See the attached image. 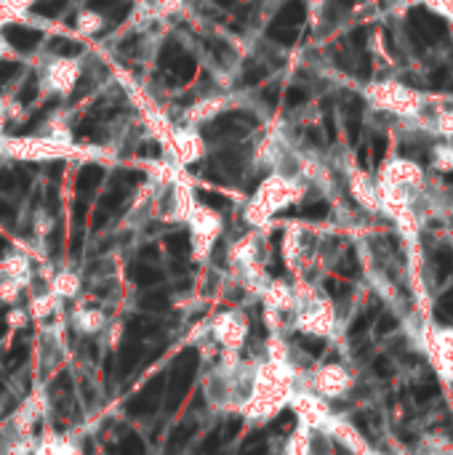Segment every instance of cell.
I'll list each match as a JSON object with an SVG mask.
<instances>
[{
    "label": "cell",
    "instance_id": "25",
    "mask_svg": "<svg viewBox=\"0 0 453 455\" xmlns=\"http://www.w3.org/2000/svg\"><path fill=\"white\" fill-rule=\"evenodd\" d=\"M293 423H296V416L291 410H283L280 416L272 421V432H288Z\"/></svg>",
    "mask_w": 453,
    "mask_h": 455
},
{
    "label": "cell",
    "instance_id": "21",
    "mask_svg": "<svg viewBox=\"0 0 453 455\" xmlns=\"http://www.w3.org/2000/svg\"><path fill=\"white\" fill-rule=\"evenodd\" d=\"M120 453L123 455H145V442L139 434H125L123 442H120Z\"/></svg>",
    "mask_w": 453,
    "mask_h": 455
},
{
    "label": "cell",
    "instance_id": "32",
    "mask_svg": "<svg viewBox=\"0 0 453 455\" xmlns=\"http://www.w3.org/2000/svg\"><path fill=\"white\" fill-rule=\"evenodd\" d=\"M17 72H19V64H14V61H0V85H3L6 80L14 78Z\"/></svg>",
    "mask_w": 453,
    "mask_h": 455
},
{
    "label": "cell",
    "instance_id": "11",
    "mask_svg": "<svg viewBox=\"0 0 453 455\" xmlns=\"http://www.w3.org/2000/svg\"><path fill=\"white\" fill-rule=\"evenodd\" d=\"M195 423L192 421H185V423H179L176 429H173V434L168 439V445H165V455H179L182 453V447H185L187 442H189V436L195 434Z\"/></svg>",
    "mask_w": 453,
    "mask_h": 455
},
{
    "label": "cell",
    "instance_id": "9",
    "mask_svg": "<svg viewBox=\"0 0 453 455\" xmlns=\"http://www.w3.org/2000/svg\"><path fill=\"white\" fill-rule=\"evenodd\" d=\"M3 38H6V43H11L14 48H19V51H32L41 43L43 35L38 30H32V27H24V24H8L3 30Z\"/></svg>",
    "mask_w": 453,
    "mask_h": 455
},
{
    "label": "cell",
    "instance_id": "17",
    "mask_svg": "<svg viewBox=\"0 0 453 455\" xmlns=\"http://www.w3.org/2000/svg\"><path fill=\"white\" fill-rule=\"evenodd\" d=\"M139 306L147 312H165L168 309V293L163 290H147L145 296L139 298Z\"/></svg>",
    "mask_w": 453,
    "mask_h": 455
},
{
    "label": "cell",
    "instance_id": "4",
    "mask_svg": "<svg viewBox=\"0 0 453 455\" xmlns=\"http://www.w3.org/2000/svg\"><path fill=\"white\" fill-rule=\"evenodd\" d=\"M195 368H198V355H195L192 349H187L185 355L171 365L168 394H165V408H168V410H176V408L182 405V399L187 396L192 381H195Z\"/></svg>",
    "mask_w": 453,
    "mask_h": 455
},
{
    "label": "cell",
    "instance_id": "5",
    "mask_svg": "<svg viewBox=\"0 0 453 455\" xmlns=\"http://www.w3.org/2000/svg\"><path fill=\"white\" fill-rule=\"evenodd\" d=\"M253 123V115L248 112H229L216 118L206 128V139L208 141H224V139H240L248 134V125Z\"/></svg>",
    "mask_w": 453,
    "mask_h": 455
},
{
    "label": "cell",
    "instance_id": "29",
    "mask_svg": "<svg viewBox=\"0 0 453 455\" xmlns=\"http://www.w3.org/2000/svg\"><path fill=\"white\" fill-rule=\"evenodd\" d=\"M264 75H267V70L264 67H248L246 72H243V85H256L259 80H264Z\"/></svg>",
    "mask_w": 453,
    "mask_h": 455
},
{
    "label": "cell",
    "instance_id": "38",
    "mask_svg": "<svg viewBox=\"0 0 453 455\" xmlns=\"http://www.w3.org/2000/svg\"><path fill=\"white\" fill-rule=\"evenodd\" d=\"M299 101H304V91H299V88H293V91H291V94H288V104H291V107H296Z\"/></svg>",
    "mask_w": 453,
    "mask_h": 455
},
{
    "label": "cell",
    "instance_id": "30",
    "mask_svg": "<svg viewBox=\"0 0 453 455\" xmlns=\"http://www.w3.org/2000/svg\"><path fill=\"white\" fill-rule=\"evenodd\" d=\"M35 94H38V80L30 78L27 80V85L19 91V101H24V104H30V101L35 99Z\"/></svg>",
    "mask_w": 453,
    "mask_h": 455
},
{
    "label": "cell",
    "instance_id": "13",
    "mask_svg": "<svg viewBox=\"0 0 453 455\" xmlns=\"http://www.w3.org/2000/svg\"><path fill=\"white\" fill-rule=\"evenodd\" d=\"M102 178H104V171L99 165H85L81 171V176H78V192H81V198L91 195V192L102 184Z\"/></svg>",
    "mask_w": 453,
    "mask_h": 455
},
{
    "label": "cell",
    "instance_id": "40",
    "mask_svg": "<svg viewBox=\"0 0 453 455\" xmlns=\"http://www.w3.org/2000/svg\"><path fill=\"white\" fill-rule=\"evenodd\" d=\"M6 251H8V242H6V240L0 237V258L6 256Z\"/></svg>",
    "mask_w": 453,
    "mask_h": 455
},
{
    "label": "cell",
    "instance_id": "3",
    "mask_svg": "<svg viewBox=\"0 0 453 455\" xmlns=\"http://www.w3.org/2000/svg\"><path fill=\"white\" fill-rule=\"evenodd\" d=\"M379 181L408 189V192H424L427 189V173L419 162L408 158H387L379 168Z\"/></svg>",
    "mask_w": 453,
    "mask_h": 455
},
{
    "label": "cell",
    "instance_id": "42",
    "mask_svg": "<svg viewBox=\"0 0 453 455\" xmlns=\"http://www.w3.org/2000/svg\"><path fill=\"white\" fill-rule=\"evenodd\" d=\"M0 88H3V85H0Z\"/></svg>",
    "mask_w": 453,
    "mask_h": 455
},
{
    "label": "cell",
    "instance_id": "34",
    "mask_svg": "<svg viewBox=\"0 0 453 455\" xmlns=\"http://www.w3.org/2000/svg\"><path fill=\"white\" fill-rule=\"evenodd\" d=\"M59 245H62V226H56L51 235V256H59Z\"/></svg>",
    "mask_w": 453,
    "mask_h": 455
},
{
    "label": "cell",
    "instance_id": "31",
    "mask_svg": "<svg viewBox=\"0 0 453 455\" xmlns=\"http://www.w3.org/2000/svg\"><path fill=\"white\" fill-rule=\"evenodd\" d=\"M238 432H240V418H229L226 426H224V432H222V445L229 442V439H235Z\"/></svg>",
    "mask_w": 453,
    "mask_h": 455
},
{
    "label": "cell",
    "instance_id": "6",
    "mask_svg": "<svg viewBox=\"0 0 453 455\" xmlns=\"http://www.w3.org/2000/svg\"><path fill=\"white\" fill-rule=\"evenodd\" d=\"M163 386H165V376L152 378L145 389L128 402V416H152V413L160 408Z\"/></svg>",
    "mask_w": 453,
    "mask_h": 455
},
{
    "label": "cell",
    "instance_id": "39",
    "mask_svg": "<svg viewBox=\"0 0 453 455\" xmlns=\"http://www.w3.org/2000/svg\"><path fill=\"white\" fill-rule=\"evenodd\" d=\"M142 258H145V261H155V258H158V248H155V245L142 248Z\"/></svg>",
    "mask_w": 453,
    "mask_h": 455
},
{
    "label": "cell",
    "instance_id": "18",
    "mask_svg": "<svg viewBox=\"0 0 453 455\" xmlns=\"http://www.w3.org/2000/svg\"><path fill=\"white\" fill-rule=\"evenodd\" d=\"M165 245H168L173 258H185L189 253V235L187 232H173V235L165 237Z\"/></svg>",
    "mask_w": 453,
    "mask_h": 455
},
{
    "label": "cell",
    "instance_id": "7",
    "mask_svg": "<svg viewBox=\"0 0 453 455\" xmlns=\"http://www.w3.org/2000/svg\"><path fill=\"white\" fill-rule=\"evenodd\" d=\"M350 187H352V195L355 200L363 205V208H368V211H381V200H379V189H376V184L371 181V176L366 173V171H360V168H355L350 173Z\"/></svg>",
    "mask_w": 453,
    "mask_h": 455
},
{
    "label": "cell",
    "instance_id": "22",
    "mask_svg": "<svg viewBox=\"0 0 453 455\" xmlns=\"http://www.w3.org/2000/svg\"><path fill=\"white\" fill-rule=\"evenodd\" d=\"M51 48L56 51V54H62V56H78L83 48L81 43H75V40H64V38H56L51 43Z\"/></svg>",
    "mask_w": 453,
    "mask_h": 455
},
{
    "label": "cell",
    "instance_id": "15",
    "mask_svg": "<svg viewBox=\"0 0 453 455\" xmlns=\"http://www.w3.org/2000/svg\"><path fill=\"white\" fill-rule=\"evenodd\" d=\"M432 171H437V173H451L453 171L451 144H437V147H432Z\"/></svg>",
    "mask_w": 453,
    "mask_h": 455
},
{
    "label": "cell",
    "instance_id": "35",
    "mask_svg": "<svg viewBox=\"0 0 453 455\" xmlns=\"http://www.w3.org/2000/svg\"><path fill=\"white\" fill-rule=\"evenodd\" d=\"M0 221H14V205H8V202H0Z\"/></svg>",
    "mask_w": 453,
    "mask_h": 455
},
{
    "label": "cell",
    "instance_id": "20",
    "mask_svg": "<svg viewBox=\"0 0 453 455\" xmlns=\"http://www.w3.org/2000/svg\"><path fill=\"white\" fill-rule=\"evenodd\" d=\"M419 3H424L430 11H434L437 17H443L453 24V0H419Z\"/></svg>",
    "mask_w": 453,
    "mask_h": 455
},
{
    "label": "cell",
    "instance_id": "28",
    "mask_svg": "<svg viewBox=\"0 0 453 455\" xmlns=\"http://www.w3.org/2000/svg\"><path fill=\"white\" fill-rule=\"evenodd\" d=\"M24 357H27V349H24L21 343H17V346L11 349V355L6 357V368H8V370H14V368H19L21 362H24Z\"/></svg>",
    "mask_w": 453,
    "mask_h": 455
},
{
    "label": "cell",
    "instance_id": "24",
    "mask_svg": "<svg viewBox=\"0 0 453 455\" xmlns=\"http://www.w3.org/2000/svg\"><path fill=\"white\" fill-rule=\"evenodd\" d=\"M128 11H131V3H115V6H112V8H109V17H107V24H109V27H115V24H120V21L125 19V14H128Z\"/></svg>",
    "mask_w": 453,
    "mask_h": 455
},
{
    "label": "cell",
    "instance_id": "23",
    "mask_svg": "<svg viewBox=\"0 0 453 455\" xmlns=\"http://www.w3.org/2000/svg\"><path fill=\"white\" fill-rule=\"evenodd\" d=\"M78 136H81V139L99 141V139H102V131L96 128V123H94V118H91V120H83V123H81V128H78Z\"/></svg>",
    "mask_w": 453,
    "mask_h": 455
},
{
    "label": "cell",
    "instance_id": "2",
    "mask_svg": "<svg viewBox=\"0 0 453 455\" xmlns=\"http://www.w3.org/2000/svg\"><path fill=\"white\" fill-rule=\"evenodd\" d=\"M419 346L427 355L434 373L453 386V325H421Z\"/></svg>",
    "mask_w": 453,
    "mask_h": 455
},
{
    "label": "cell",
    "instance_id": "19",
    "mask_svg": "<svg viewBox=\"0 0 453 455\" xmlns=\"http://www.w3.org/2000/svg\"><path fill=\"white\" fill-rule=\"evenodd\" d=\"M67 3H70V0H41V3H35L32 11H35L38 17H48V19H51V17H59V14H62L64 8H67Z\"/></svg>",
    "mask_w": 453,
    "mask_h": 455
},
{
    "label": "cell",
    "instance_id": "8",
    "mask_svg": "<svg viewBox=\"0 0 453 455\" xmlns=\"http://www.w3.org/2000/svg\"><path fill=\"white\" fill-rule=\"evenodd\" d=\"M145 355V346H142V338L125 336L123 343H120V352H118V370L120 376L128 378L134 373V368L139 365V359Z\"/></svg>",
    "mask_w": 453,
    "mask_h": 455
},
{
    "label": "cell",
    "instance_id": "12",
    "mask_svg": "<svg viewBox=\"0 0 453 455\" xmlns=\"http://www.w3.org/2000/svg\"><path fill=\"white\" fill-rule=\"evenodd\" d=\"M168 70L173 72V78H176V80L187 83V80L195 78V70H198V64H195V59H192V56H187L185 51H179L173 59L168 61Z\"/></svg>",
    "mask_w": 453,
    "mask_h": 455
},
{
    "label": "cell",
    "instance_id": "41",
    "mask_svg": "<svg viewBox=\"0 0 453 455\" xmlns=\"http://www.w3.org/2000/svg\"><path fill=\"white\" fill-rule=\"evenodd\" d=\"M3 333H6V319H3V315H0V338H3Z\"/></svg>",
    "mask_w": 453,
    "mask_h": 455
},
{
    "label": "cell",
    "instance_id": "26",
    "mask_svg": "<svg viewBox=\"0 0 453 455\" xmlns=\"http://www.w3.org/2000/svg\"><path fill=\"white\" fill-rule=\"evenodd\" d=\"M219 447H222V434H219V432H211V434L206 436V442L200 445V453L198 455H213Z\"/></svg>",
    "mask_w": 453,
    "mask_h": 455
},
{
    "label": "cell",
    "instance_id": "14",
    "mask_svg": "<svg viewBox=\"0 0 453 455\" xmlns=\"http://www.w3.org/2000/svg\"><path fill=\"white\" fill-rule=\"evenodd\" d=\"M131 279H134L136 285H142V288H152V285L163 282V272H160L158 266H149V264H136V266L131 269Z\"/></svg>",
    "mask_w": 453,
    "mask_h": 455
},
{
    "label": "cell",
    "instance_id": "33",
    "mask_svg": "<svg viewBox=\"0 0 453 455\" xmlns=\"http://www.w3.org/2000/svg\"><path fill=\"white\" fill-rule=\"evenodd\" d=\"M200 198H203V202H206V205H211V208H219V211H224V208H226V198H222V195H211V192H203Z\"/></svg>",
    "mask_w": 453,
    "mask_h": 455
},
{
    "label": "cell",
    "instance_id": "10",
    "mask_svg": "<svg viewBox=\"0 0 453 455\" xmlns=\"http://www.w3.org/2000/svg\"><path fill=\"white\" fill-rule=\"evenodd\" d=\"M416 455H453V439L443 432H427L416 445Z\"/></svg>",
    "mask_w": 453,
    "mask_h": 455
},
{
    "label": "cell",
    "instance_id": "36",
    "mask_svg": "<svg viewBox=\"0 0 453 455\" xmlns=\"http://www.w3.org/2000/svg\"><path fill=\"white\" fill-rule=\"evenodd\" d=\"M54 389H67V392H70V389H72V381H70V376H67V373H59V378L54 381Z\"/></svg>",
    "mask_w": 453,
    "mask_h": 455
},
{
    "label": "cell",
    "instance_id": "16",
    "mask_svg": "<svg viewBox=\"0 0 453 455\" xmlns=\"http://www.w3.org/2000/svg\"><path fill=\"white\" fill-rule=\"evenodd\" d=\"M30 184V176L21 173V168L11 171V168H3L0 171V192H14L19 187H27Z\"/></svg>",
    "mask_w": 453,
    "mask_h": 455
},
{
    "label": "cell",
    "instance_id": "27",
    "mask_svg": "<svg viewBox=\"0 0 453 455\" xmlns=\"http://www.w3.org/2000/svg\"><path fill=\"white\" fill-rule=\"evenodd\" d=\"M299 343L307 349L309 355H320V352L326 349V341H323V338H315V336H302L299 338Z\"/></svg>",
    "mask_w": 453,
    "mask_h": 455
},
{
    "label": "cell",
    "instance_id": "37",
    "mask_svg": "<svg viewBox=\"0 0 453 455\" xmlns=\"http://www.w3.org/2000/svg\"><path fill=\"white\" fill-rule=\"evenodd\" d=\"M115 3H120V0H88L91 8H112Z\"/></svg>",
    "mask_w": 453,
    "mask_h": 455
},
{
    "label": "cell",
    "instance_id": "1",
    "mask_svg": "<svg viewBox=\"0 0 453 455\" xmlns=\"http://www.w3.org/2000/svg\"><path fill=\"white\" fill-rule=\"evenodd\" d=\"M368 101L373 107L394 115V118L416 120L427 109L430 96H424L421 91L408 88L403 83H376V85L368 88Z\"/></svg>",
    "mask_w": 453,
    "mask_h": 455
}]
</instances>
